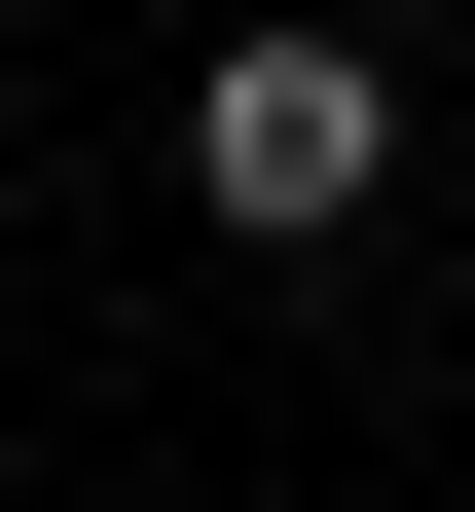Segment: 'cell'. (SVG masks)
Listing matches in <instances>:
<instances>
[{"label":"cell","instance_id":"2","mask_svg":"<svg viewBox=\"0 0 475 512\" xmlns=\"http://www.w3.org/2000/svg\"><path fill=\"white\" fill-rule=\"evenodd\" d=\"M220 37H256V0H220Z\"/></svg>","mask_w":475,"mask_h":512},{"label":"cell","instance_id":"1","mask_svg":"<svg viewBox=\"0 0 475 512\" xmlns=\"http://www.w3.org/2000/svg\"><path fill=\"white\" fill-rule=\"evenodd\" d=\"M366 183H402V74H366V0H256L220 74H183V220H220V256H329Z\"/></svg>","mask_w":475,"mask_h":512}]
</instances>
